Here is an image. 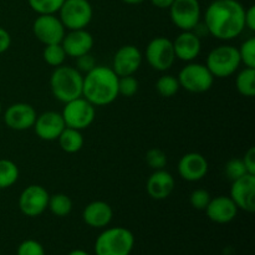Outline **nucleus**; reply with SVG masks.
Wrapping results in <instances>:
<instances>
[{"label": "nucleus", "mask_w": 255, "mask_h": 255, "mask_svg": "<svg viewBox=\"0 0 255 255\" xmlns=\"http://www.w3.org/2000/svg\"><path fill=\"white\" fill-rule=\"evenodd\" d=\"M172 44H173L176 59L184 62L194 61L202 51V40L193 30L182 31L172 41Z\"/></svg>", "instance_id": "obj_20"}, {"label": "nucleus", "mask_w": 255, "mask_h": 255, "mask_svg": "<svg viewBox=\"0 0 255 255\" xmlns=\"http://www.w3.org/2000/svg\"><path fill=\"white\" fill-rule=\"evenodd\" d=\"M47 209H49L54 216L62 218V217H66L71 213L72 201L67 194L55 193L52 194V196H50Z\"/></svg>", "instance_id": "obj_26"}, {"label": "nucleus", "mask_w": 255, "mask_h": 255, "mask_svg": "<svg viewBox=\"0 0 255 255\" xmlns=\"http://www.w3.org/2000/svg\"><path fill=\"white\" fill-rule=\"evenodd\" d=\"M244 24L246 27L251 31H255V6L251 5L248 9H246V14H244Z\"/></svg>", "instance_id": "obj_39"}, {"label": "nucleus", "mask_w": 255, "mask_h": 255, "mask_svg": "<svg viewBox=\"0 0 255 255\" xmlns=\"http://www.w3.org/2000/svg\"><path fill=\"white\" fill-rule=\"evenodd\" d=\"M34 36L44 45L61 44L66 29L56 14L37 15L32 22Z\"/></svg>", "instance_id": "obj_11"}, {"label": "nucleus", "mask_w": 255, "mask_h": 255, "mask_svg": "<svg viewBox=\"0 0 255 255\" xmlns=\"http://www.w3.org/2000/svg\"><path fill=\"white\" fill-rule=\"evenodd\" d=\"M11 46V36L9 31L0 26V54H4Z\"/></svg>", "instance_id": "obj_38"}, {"label": "nucleus", "mask_w": 255, "mask_h": 255, "mask_svg": "<svg viewBox=\"0 0 255 255\" xmlns=\"http://www.w3.org/2000/svg\"><path fill=\"white\" fill-rule=\"evenodd\" d=\"M142 60L143 55L136 45H124L114 55L111 69L119 77L129 76L138 71Z\"/></svg>", "instance_id": "obj_14"}, {"label": "nucleus", "mask_w": 255, "mask_h": 255, "mask_svg": "<svg viewBox=\"0 0 255 255\" xmlns=\"http://www.w3.org/2000/svg\"><path fill=\"white\" fill-rule=\"evenodd\" d=\"M168 10L171 21L181 31H191L201 22L202 7L199 0H174Z\"/></svg>", "instance_id": "obj_9"}, {"label": "nucleus", "mask_w": 255, "mask_h": 255, "mask_svg": "<svg viewBox=\"0 0 255 255\" xmlns=\"http://www.w3.org/2000/svg\"><path fill=\"white\" fill-rule=\"evenodd\" d=\"M119 96V76L111 67L96 65L84 75L82 97L95 107L111 105Z\"/></svg>", "instance_id": "obj_2"}, {"label": "nucleus", "mask_w": 255, "mask_h": 255, "mask_svg": "<svg viewBox=\"0 0 255 255\" xmlns=\"http://www.w3.org/2000/svg\"><path fill=\"white\" fill-rule=\"evenodd\" d=\"M138 81L133 75L119 77V95L125 97H132L138 91Z\"/></svg>", "instance_id": "obj_32"}, {"label": "nucleus", "mask_w": 255, "mask_h": 255, "mask_svg": "<svg viewBox=\"0 0 255 255\" xmlns=\"http://www.w3.org/2000/svg\"><path fill=\"white\" fill-rule=\"evenodd\" d=\"M67 255H90L87 252L82 251V249H75V251H71Z\"/></svg>", "instance_id": "obj_41"}, {"label": "nucleus", "mask_w": 255, "mask_h": 255, "mask_svg": "<svg viewBox=\"0 0 255 255\" xmlns=\"http://www.w3.org/2000/svg\"><path fill=\"white\" fill-rule=\"evenodd\" d=\"M50 194L40 184H30L20 193L19 209L25 217L35 218L44 213L47 209Z\"/></svg>", "instance_id": "obj_12"}, {"label": "nucleus", "mask_w": 255, "mask_h": 255, "mask_svg": "<svg viewBox=\"0 0 255 255\" xmlns=\"http://www.w3.org/2000/svg\"><path fill=\"white\" fill-rule=\"evenodd\" d=\"M146 163L151 167L153 171L157 169H164L167 164V154L161 148H151L146 152Z\"/></svg>", "instance_id": "obj_31"}, {"label": "nucleus", "mask_w": 255, "mask_h": 255, "mask_svg": "<svg viewBox=\"0 0 255 255\" xmlns=\"http://www.w3.org/2000/svg\"><path fill=\"white\" fill-rule=\"evenodd\" d=\"M224 171H226L227 177H228L232 182L241 178L244 174L248 173V171H247L246 168V164H244L243 159L242 158H232L231 161L227 162Z\"/></svg>", "instance_id": "obj_33"}, {"label": "nucleus", "mask_w": 255, "mask_h": 255, "mask_svg": "<svg viewBox=\"0 0 255 255\" xmlns=\"http://www.w3.org/2000/svg\"><path fill=\"white\" fill-rule=\"evenodd\" d=\"M236 87L241 95L253 97L255 95V69L244 67L236 77Z\"/></svg>", "instance_id": "obj_25"}, {"label": "nucleus", "mask_w": 255, "mask_h": 255, "mask_svg": "<svg viewBox=\"0 0 255 255\" xmlns=\"http://www.w3.org/2000/svg\"><path fill=\"white\" fill-rule=\"evenodd\" d=\"M176 181L172 173L166 169H157L148 177L146 182V191L152 199L163 201L168 198L174 191Z\"/></svg>", "instance_id": "obj_21"}, {"label": "nucleus", "mask_w": 255, "mask_h": 255, "mask_svg": "<svg viewBox=\"0 0 255 255\" xmlns=\"http://www.w3.org/2000/svg\"><path fill=\"white\" fill-rule=\"evenodd\" d=\"M241 62L246 67L255 69V37L247 39L238 49Z\"/></svg>", "instance_id": "obj_30"}, {"label": "nucleus", "mask_w": 255, "mask_h": 255, "mask_svg": "<svg viewBox=\"0 0 255 255\" xmlns=\"http://www.w3.org/2000/svg\"><path fill=\"white\" fill-rule=\"evenodd\" d=\"M16 255H45V249L42 244L35 239H26L17 247Z\"/></svg>", "instance_id": "obj_35"}, {"label": "nucleus", "mask_w": 255, "mask_h": 255, "mask_svg": "<svg viewBox=\"0 0 255 255\" xmlns=\"http://www.w3.org/2000/svg\"><path fill=\"white\" fill-rule=\"evenodd\" d=\"M242 65L238 49L233 45H219L209 51L206 66L214 77L226 79L238 71Z\"/></svg>", "instance_id": "obj_5"}, {"label": "nucleus", "mask_w": 255, "mask_h": 255, "mask_svg": "<svg viewBox=\"0 0 255 255\" xmlns=\"http://www.w3.org/2000/svg\"><path fill=\"white\" fill-rule=\"evenodd\" d=\"M57 16L66 30L86 29L94 17V9L89 0H65Z\"/></svg>", "instance_id": "obj_7"}, {"label": "nucleus", "mask_w": 255, "mask_h": 255, "mask_svg": "<svg viewBox=\"0 0 255 255\" xmlns=\"http://www.w3.org/2000/svg\"><path fill=\"white\" fill-rule=\"evenodd\" d=\"M1 111H2V106H1V102H0V115H1Z\"/></svg>", "instance_id": "obj_43"}, {"label": "nucleus", "mask_w": 255, "mask_h": 255, "mask_svg": "<svg viewBox=\"0 0 255 255\" xmlns=\"http://www.w3.org/2000/svg\"><path fill=\"white\" fill-rule=\"evenodd\" d=\"M82 85L84 75L75 66H57L50 76V90L52 96L62 104L81 97Z\"/></svg>", "instance_id": "obj_3"}, {"label": "nucleus", "mask_w": 255, "mask_h": 255, "mask_svg": "<svg viewBox=\"0 0 255 255\" xmlns=\"http://www.w3.org/2000/svg\"><path fill=\"white\" fill-rule=\"evenodd\" d=\"M37 112L30 104L16 102L10 105L4 112V122L10 129L26 131L34 127Z\"/></svg>", "instance_id": "obj_15"}, {"label": "nucleus", "mask_w": 255, "mask_h": 255, "mask_svg": "<svg viewBox=\"0 0 255 255\" xmlns=\"http://www.w3.org/2000/svg\"><path fill=\"white\" fill-rule=\"evenodd\" d=\"M149 1L153 6L158 7V9H168L174 0H149Z\"/></svg>", "instance_id": "obj_40"}, {"label": "nucleus", "mask_w": 255, "mask_h": 255, "mask_svg": "<svg viewBox=\"0 0 255 255\" xmlns=\"http://www.w3.org/2000/svg\"><path fill=\"white\" fill-rule=\"evenodd\" d=\"M20 176L19 167L10 159H0V191L14 186Z\"/></svg>", "instance_id": "obj_24"}, {"label": "nucleus", "mask_w": 255, "mask_h": 255, "mask_svg": "<svg viewBox=\"0 0 255 255\" xmlns=\"http://www.w3.org/2000/svg\"><path fill=\"white\" fill-rule=\"evenodd\" d=\"M179 177L187 182L202 181L209 171V164L206 157L198 152H189L183 154L177 167Z\"/></svg>", "instance_id": "obj_16"}, {"label": "nucleus", "mask_w": 255, "mask_h": 255, "mask_svg": "<svg viewBox=\"0 0 255 255\" xmlns=\"http://www.w3.org/2000/svg\"><path fill=\"white\" fill-rule=\"evenodd\" d=\"M94 45V36L86 29L69 30L61 41V46L66 52V56L72 59H77L82 55L91 52Z\"/></svg>", "instance_id": "obj_18"}, {"label": "nucleus", "mask_w": 255, "mask_h": 255, "mask_svg": "<svg viewBox=\"0 0 255 255\" xmlns=\"http://www.w3.org/2000/svg\"><path fill=\"white\" fill-rule=\"evenodd\" d=\"M246 7L238 0H213L204 12V26L211 36L222 41L238 37L246 29Z\"/></svg>", "instance_id": "obj_1"}, {"label": "nucleus", "mask_w": 255, "mask_h": 255, "mask_svg": "<svg viewBox=\"0 0 255 255\" xmlns=\"http://www.w3.org/2000/svg\"><path fill=\"white\" fill-rule=\"evenodd\" d=\"M144 55L149 66L159 72L168 71L176 61L172 40L164 36L153 37L147 45Z\"/></svg>", "instance_id": "obj_10"}, {"label": "nucleus", "mask_w": 255, "mask_h": 255, "mask_svg": "<svg viewBox=\"0 0 255 255\" xmlns=\"http://www.w3.org/2000/svg\"><path fill=\"white\" fill-rule=\"evenodd\" d=\"M60 148L66 153H77L81 151L84 147L85 139L82 136V132L79 129L70 128V127H65L64 131L57 138Z\"/></svg>", "instance_id": "obj_23"}, {"label": "nucleus", "mask_w": 255, "mask_h": 255, "mask_svg": "<svg viewBox=\"0 0 255 255\" xmlns=\"http://www.w3.org/2000/svg\"><path fill=\"white\" fill-rule=\"evenodd\" d=\"M75 60H76V66L75 67H76V69L79 70L82 75L87 74L89 71H91V70L97 65L96 60H95V57L92 56L91 52L82 55V56L77 57V59H75Z\"/></svg>", "instance_id": "obj_36"}, {"label": "nucleus", "mask_w": 255, "mask_h": 255, "mask_svg": "<svg viewBox=\"0 0 255 255\" xmlns=\"http://www.w3.org/2000/svg\"><path fill=\"white\" fill-rule=\"evenodd\" d=\"M134 236L125 227L106 228L95 242L96 255H129L133 251Z\"/></svg>", "instance_id": "obj_4"}, {"label": "nucleus", "mask_w": 255, "mask_h": 255, "mask_svg": "<svg viewBox=\"0 0 255 255\" xmlns=\"http://www.w3.org/2000/svg\"><path fill=\"white\" fill-rule=\"evenodd\" d=\"M244 164H246V168L248 171V173L255 174V148L254 147H251L248 151L246 152L243 158Z\"/></svg>", "instance_id": "obj_37"}, {"label": "nucleus", "mask_w": 255, "mask_h": 255, "mask_svg": "<svg viewBox=\"0 0 255 255\" xmlns=\"http://www.w3.org/2000/svg\"><path fill=\"white\" fill-rule=\"evenodd\" d=\"M64 105L61 116L66 127L82 131L94 124L96 119V107L85 97L81 96Z\"/></svg>", "instance_id": "obj_8"}, {"label": "nucleus", "mask_w": 255, "mask_h": 255, "mask_svg": "<svg viewBox=\"0 0 255 255\" xmlns=\"http://www.w3.org/2000/svg\"><path fill=\"white\" fill-rule=\"evenodd\" d=\"M66 57V52L62 49L61 44L45 45L44 51H42V59L49 66H61V65H64Z\"/></svg>", "instance_id": "obj_28"}, {"label": "nucleus", "mask_w": 255, "mask_h": 255, "mask_svg": "<svg viewBox=\"0 0 255 255\" xmlns=\"http://www.w3.org/2000/svg\"><path fill=\"white\" fill-rule=\"evenodd\" d=\"M211 198L212 197L208 191H206L203 188H198L194 189L191 193V196H189V203L197 211H204L206 207L208 206Z\"/></svg>", "instance_id": "obj_34"}, {"label": "nucleus", "mask_w": 255, "mask_h": 255, "mask_svg": "<svg viewBox=\"0 0 255 255\" xmlns=\"http://www.w3.org/2000/svg\"><path fill=\"white\" fill-rule=\"evenodd\" d=\"M65 0H27L32 11L37 15L57 14Z\"/></svg>", "instance_id": "obj_29"}, {"label": "nucleus", "mask_w": 255, "mask_h": 255, "mask_svg": "<svg viewBox=\"0 0 255 255\" xmlns=\"http://www.w3.org/2000/svg\"><path fill=\"white\" fill-rule=\"evenodd\" d=\"M204 211L209 221L217 224H227L236 219L239 209L229 196H218L211 198Z\"/></svg>", "instance_id": "obj_19"}, {"label": "nucleus", "mask_w": 255, "mask_h": 255, "mask_svg": "<svg viewBox=\"0 0 255 255\" xmlns=\"http://www.w3.org/2000/svg\"><path fill=\"white\" fill-rule=\"evenodd\" d=\"M181 86H179V82L177 76L173 75H162L158 80L156 81V90L162 97H173L177 92L179 91Z\"/></svg>", "instance_id": "obj_27"}, {"label": "nucleus", "mask_w": 255, "mask_h": 255, "mask_svg": "<svg viewBox=\"0 0 255 255\" xmlns=\"http://www.w3.org/2000/svg\"><path fill=\"white\" fill-rule=\"evenodd\" d=\"M229 197L238 209L253 213L255 211V174L247 173L232 182Z\"/></svg>", "instance_id": "obj_13"}, {"label": "nucleus", "mask_w": 255, "mask_h": 255, "mask_svg": "<svg viewBox=\"0 0 255 255\" xmlns=\"http://www.w3.org/2000/svg\"><path fill=\"white\" fill-rule=\"evenodd\" d=\"M66 127L64 119L60 112L46 111L41 115H37L36 121L34 124L35 134L40 139L46 142L57 141L59 136Z\"/></svg>", "instance_id": "obj_17"}, {"label": "nucleus", "mask_w": 255, "mask_h": 255, "mask_svg": "<svg viewBox=\"0 0 255 255\" xmlns=\"http://www.w3.org/2000/svg\"><path fill=\"white\" fill-rule=\"evenodd\" d=\"M114 211L111 206L104 201H94L87 204L82 211V219L91 228H106L112 221Z\"/></svg>", "instance_id": "obj_22"}, {"label": "nucleus", "mask_w": 255, "mask_h": 255, "mask_svg": "<svg viewBox=\"0 0 255 255\" xmlns=\"http://www.w3.org/2000/svg\"><path fill=\"white\" fill-rule=\"evenodd\" d=\"M181 89L191 94H203L209 91L214 84L216 77L212 75L208 67L199 62H187L177 76Z\"/></svg>", "instance_id": "obj_6"}, {"label": "nucleus", "mask_w": 255, "mask_h": 255, "mask_svg": "<svg viewBox=\"0 0 255 255\" xmlns=\"http://www.w3.org/2000/svg\"><path fill=\"white\" fill-rule=\"evenodd\" d=\"M122 1H124L125 4H128V5H138V4H142L143 1H146V0H122Z\"/></svg>", "instance_id": "obj_42"}]
</instances>
